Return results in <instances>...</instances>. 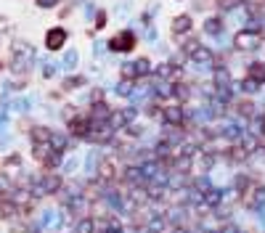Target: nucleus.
Masks as SVG:
<instances>
[{"label": "nucleus", "mask_w": 265, "mask_h": 233, "mask_svg": "<svg viewBox=\"0 0 265 233\" xmlns=\"http://www.w3.org/2000/svg\"><path fill=\"white\" fill-rule=\"evenodd\" d=\"M11 188V180H8V173H0V193H5Z\"/></svg>", "instance_id": "9d476101"}, {"label": "nucleus", "mask_w": 265, "mask_h": 233, "mask_svg": "<svg viewBox=\"0 0 265 233\" xmlns=\"http://www.w3.org/2000/svg\"><path fill=\"white\" fill-rule=\"evenodd\" d=\"M220 201V193L217 191H209V196H207V204H217Z\"/></svg>", "instance_id": "4468645a"}, {"label": "nucleus", "mask_w": 265, "mask_h": 233, "mask_svg": "<svg viewBox=\"0 0 265 233\" xmlns=\"http://www.w3.org/2000/svg\"><path fill=\"white\" fill-rule=\"evenodd\" d=\"M191 27V19L189 16H181V19H175V32H186V29Z\"/></svg>", "instance_id": "1a4fd4ad"}, {"label": "nucleus", "mask_w": 265, "mask_h": 233, "mask_svg": "<svg viewBox=\"0 0 265 233\" xmlns=\"http://www.w3.org/2000/svg\"><path fill=\"white\" fill-rule=\"evenodd\" d=\"M257 43H260V35L257 32H239L236 35V45L239 48H257Z\"/></svg>", "instance_id": "7ed1b4c3"}, {"label": "nucleus", "mask_w": 265, "mask_h": 233, "mask_svg": "<svg viewBox=\"0 0 265 233\" xmlns=\"http://www.w3.org/2000/svg\"><path fill=\"white\" fill-rule=\"evenodd\" d=\"M93 228H96V223H93L90 217H85V220H80L74 225V233H93Z\"/></svg>", "instance_id": "6e6552de"}, {"label": "nucleus", "mask_w": 265, "mask_h": 233, "mask_svg": "<svg viewBox=\"0 0 265 233\" xmlns=\"http://www.w3.org/2000/svg\"><path fill=\"white\" fill-rule=\"evenodd\" d=\"M249 80H252L255 85L265 82V64H252L249 66Z\"/></svg>", "instance_id": "423d86ee"}, {"label": "nucleus", "mask_w": 265, "mask_h": 233, "mask_svg": "<svg viewBox=\"0 0 265 233\" xmlns=\"http://www.w3.org/2000/svg\"><path fill=\"white\" fill-rule=\"evenodd\" d=\"M101 175H104V177H112V165H109V162L101 165Z\"/></svg>", "instance_id": "2eb2a0df"}, {"label": "nucleus", "mask_w": 265, "mask_h": 233, "mask_svg": "<svg viewBox=\"0 0 265 233\" xmlns=\"http://www.w3.org/2000/svg\"><path fill=\"white\" fill-rule=\"evenodd\" d=\"M162 116H165L167 122H173V125H181V122H183V109L170 106V109H165V112H162Z\"/></svg>", "instance_id": "39448f33"}, {"label": "nucleus", "mask_w": 265, "mask_h": 233, "mask_svg": "<svg viewBox=\"0 0 265 233\" xmlns=\"http://www.w3.org/2000/svg\"><path fill=\"white\" fill-rule=\"evenodd\" d=\"M239 3H241V0H223L220 5H223V8H236Z\"/></svg>", "instance_id": "dca6fc26"}, {"label": "nucleus", "mask_w": 265, "mask_h": 233, "mask_svg": "<svg viewBox=\"0 0 265 233\" xmlns=\"http://www.w3.org/2000/svg\"><path fill=\"white\" fill-rule=\"evenodd\" d=\"M217 29H220V21H217V19H209V21H207V32H212V35H215Z\"/></svg>", "instance_id": "ddd939ff"}, {"label": "nucleus", "mask_w": 265, "mask_h": 233, "mask_svg": "<svg viewBox=\"0 0 265 233\" xmlns=\"http://www.w3.org/2000/svg\"><path fill=\"white\" fill-rule=\"evenodd\" d=\"M132 43H135V35L132 32H122L112 40V51H130Z\"/></svg>", "instance_id": "f03ea898"}, {"label": "nucleus", "mask_w": 265, "mask_h": 233, "mask_svg": "<svg viewBox=\"0 0 265 233\" xmlns=\"http://www.w3.org/2000/svg\"><path fill=\"white\" fill-rule=\"evenodd\" d=\"M64 43H66V29H61V27L48 29V35H45V45H48L51 51L64 48Z\"/></svg>", "instance_id": "f257e3e1"}, {"label": "nucleus", "mask_w": 265, "mask_h": 233, "mask_svg": "<svg viewBox=\"0 0 265 233\" xmlns=\"http://www.w3.org/2000/svg\"><path fill=\"white\" fill-rule=\"evenodd\" d=\"M104 21H106V13H104V11H101V13H98V16H96V24H98V27H104Z\"/></svg>", "instance_id": "f3484780"}, {"label": "nucleus", "mask_w": 265, "mask_h": 233, "mask_svg": "<svg viewBox=\"0 0 265 233\" xmlns=\"http://www.w3.org/2000/svg\"><path fill=\"white\" fill-rule=\"evenodd\" d=\"M43 8H51V5H56V0H40Z\"/></svg>", "instance_id": "a211bd4d"}, {"label": "nucleus", "mask_w": 265, "mask_h": 233, "mask_svg": "<svg viewBox=\"0 0 265 233\" xmlns=\"http://www.w3.org/2000/svg\"><path fill=\"white\" fill-rule=\"evenodd\" d=\"M40 188H43V193H56L59 188H61V177L59 175H45L43 177V183H40Z\"/></svg>", "instance_id": "20e7f679"}, {"label": "nucleus", "mask_w": 265, "mask_h": 233, "mask_svg": "<svg viewBox=\"0 0 265 233\" xmlns=\"http://www.w3.org/2000/svg\"><path fill=\"white\" fill-rule=\"evenodd\" d=\"M146 72H149V61L141 58V61L135 64V74H146Z\"/></svg>", "instance_id": "9b49d317"}, {"label": "nucleus", "mask_w": 265, "mask_h": 233, "mask_svg": "<svg viewBox=\"0 0 265 233\" xmlns=\"http://www.w3.org/2000/svg\"><path fill=\"white\" fill-rule=\"evenodd\" d=\"M106 233H122V228H117V225H112V228H109Z\"/></svg>", "instance_id": "6ab92c4d"}, {"label": "nucleus", "mask_w": 265, "mask_h": 233, "mask_svg": "<svg viewBox=\"0 0 265 233\" xmlns=\"http://www.w3.org/2000/svg\"><path fill=\"white\" fill-rule=\"evenodd\" d=\"M194 58H197V61H209V58H212V56H209V51H204V48H199L197 53H194Z\"/></svg>", "instance_id": "f8f14e48"}, {"label": "nucleus", "mask_w": 265, "mask_h": 233, "mask_svg": "<svg viewBox=\"0 0 265 233\" xmlns=\"http://www.w3.org/2000/svg\"><path fill=\"white\" fill-rule=\"evenodd\" d=\"M32 141L35 143H51V133L45 127H35L32 130Z\"/></svg>", "instance_id": "0eeeda50"}]
</instances>
